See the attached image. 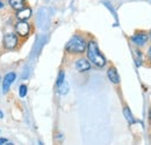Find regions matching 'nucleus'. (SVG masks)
<instances>
[{
	"mask_svg": "<svg viewBox=\"0 0 151 145\" xmlns=\"http://www.w3.org/2000/svg\"><path fill=\"white\" fill-rule=\"evenodd\" d=\"M107 77L108 79L113 83V84H120V75L117 73V70L114 67V66H111L107 71Z\"/></svg>",
	"mask_w": 151,
	"mask_h": 145,
	"instance_id": "nucleus-9",
	"label": "nucleus"
},
{
	"mask_svg": "<svg viewBox=\"0 0 151 145\" xmlns=\"http://www.w3.org/2000/svg\"><path fill=\"white\" fill-rule=\"evenodd\" d=\"M8 2H9V5H11V7H12L13 9H15V11H19V9L24 7V5H23L24 1H23V0H9Z\"/></svg>",
	"mask_w": 151,
	"mask_h": 145,
	"instance_id": "nucleus-10",
	"label": "nucleus"
},
{
	"mask_svg": "<svg viewBox=\"0 0 151 145\" xmlns=\"http://www.w3.org/2000/svg\"><path fill=\"white\" fill-rule=\"evenodd\" d=\"M149 118H150V122H151V109H150V111H149Z\"/></svg>",
	"mask_w": 151,
	"mask_h": 145,
	"instance_id": "nucleus-17",
	"label": "nucleus"
},
{
	"mask_svg": "<svg viewBox=\"0 0 151 145\" xmlns=\"http://www.w3.org/2000/svg\"><path fill=\"white\" fill-rule=\"evenodd\" d=\"M2 7H4V4H2V2L0 1V8H2Z\"/></svg>",
	"mask_w": 151,
	"mask_h": 145,
	"instance_id": "nucleus-19",
	"label": "nucleus"
},
{
	"mask_svg": "<svg viewBox=\"0 0 151 145\" xmlns=\"http://www.w3.org/2000/svg\"><path fill=\"white\" fill-rule=\"evenodd\" d=\"M8 141L6 139V138H0V145H2V144H5V143H7Z\"/></svg>",
	"mask_w": 151,
	"mask_h": 145,
	"instance_id": "nucleus-16",
	"label": "nucleus"
},
{
	"mask_svg": "<svg viewBox=\"0 0 151 145\" xmlns=\"http://www.w3.org/2000/svg\"><path fill=\"white\" fill-rule=\"evenodd\" d=\"M147 58H148V62L151 63V45L149 47V49H148V52H147Z\"/></svg>",
	"mask_w": 151,
	"mask_h": 145,
	"instance_id": "nucleus-15",
	"label": "nucleus"
},
{
	"mask_svg": "<svg viewBox=\"0 0 151 145\" xmlns=\"http://www.w3.org/2000/svg\"><path fill=\"white\" fill-rule=\"evenodd\" d=\"M2 116H4V115H2V111L0 110V118H2Z\"/></svg>",
	"mask_w": 151,
	"mask_h": 145,
	"instance_id": "nucleus-18",
	"label": "nucleus"
},
{
	"mask_svg": "<svg viewBox=\"0 0 151 145\" xmlns=\"http://www.w3.org/2000/svg\"><path fill=\"white\" fill-rule=\"evenodd\" d=\"M19 94L20 98H24L27 95V86L26 85H21L19 87Z\"/></svg>",
	"mask_w": 151,
	"mask_h": 145,
	"instance_id": "nucleus-13",
	"label": "nucleus"
},
{
	"mask_svg": "<svg viewBox=\"0 0 151 145\" xmlns=\"http://www.w3.org/2000/svg\"><path fill=\"white\" fill-rule=\"evenodd\" d=\"M130 39H132V42L135 45H137V47H144L148 43V41H149V36H148V34L141 32V33H136L135 35H132Z\"/></svg>",
	"mask_w": 151,
	"mask_h": 145,
	"instance_id": "nucleus-5",
	"label": "nucleus"
},
{
	"mask_svg": "<svg viewBox=\"0 0 151 145\" xmlns=\"http://www.w3.org/2000/svg\"><path fill=\"white\" fill-rule=\"evenodd\" d=\"M86 54H87V58L88 60L95 65L98 67H104L106 65V58L105 56L101 54L99 47H98V43L95 41H90L87 43V47H86Z\"/></svg>",
	"mask_w": 151,
	"mask_h": 145,
	"instance_id": "nucleus-1",
	"label": "nucleus"
},
{
	"mask_svg": "<svg viewBox=\"0 0 151 145\" xmlns=\"http://www.w3.org/2000/svg\"><path fill=\"white\" fill-rule=\"evenodd\" d=\"M123 114H124L126 120H127L130 124H134V123H135V118H134L132 111H130V109L128 108V107H124V108H123Z\"/></svg>",
	"mask_w": 151,
	"mask_h": 145,
	"instance_id": "nucleus-11",
	"label": "nucleus"
},
{
	"mask_svg": "<svg viewBox=\"0 0 151 145\" xmlns=\"http://www.w3.org/2000/svg\"><path fill=\"white\" fill-rule=\"evenodd\" d=\"M32 13H33L32 8H29V7H23V8H21V9L18 11V13H17V18L19 19V20L27 21L28 19L32 17Z\"/></svg>",
	"mask_w": 151,
	"mask_h": 145,
	"instance_id": "nucleus-8",
	"label": "nucleus"
},
{
	"mask_svg": "<svg viewBox=\"0 0 151 145\" xmlns=\"http://www.w3.org/2000/svg\"><path fill=\"white\" fill-rule=\"evenodd\" d=\"M15 78H17V74L14 72H9L5 75L4 81H2V91H4V93H7L9 91V87L15 81Z\"/></svg>",
	"mask_w": 151,
	"mask_h": 145,
	"instance_id": "nucleus-6",
	"label": "nucleus"
},
{
	"mask_svg": "<svg viewBox=\"0 0 151 145\" xmlns=\"http://www.w3.org/2000/svg\"><path fill=\"white\" fill-rule=\"evenodd\" d=\"M64 80H65V73L63 72V71H60L59 74H58V79H57V87H58Z\"/></svg>",
	"mask_w": 151,
	"mask_h": 145,
	"instance_id": "nucleus-14",
	"label": "nucleus"
},
{
	"mask_svg": "<svg viewBox=\"0 0 151 145\" xmlns=\"http://www.w3.org/2000/svg\"><path fill=\"white\" fill-rule=\"evenodd\" d=\"M76 69L79 72H86L91 69V63L86 58H79L76 62Z\"/></svg>",
	"mask_w": 151,
	"mask_h": 145,
	"instance_id": "nucleus-7",
	"label": "nucleus"
},
{
	"mask_svg": "<svg viewBox=\"0 0 151 145\" xmlns=\"http://www.w3.org/2000/svg\"><path fill=\"white\" fill-rule=\"evenodd\" d=\"M58 92H59L60 94H66V93L69 92V85H68V83H66L65 80L58 86Z\"/></svg>",
	"mask_w": 151,
	"mask_h": 145,
	"instance_id": "nucleus-12",
	"label": "nucleus"
},
{
	"mask_svg": "<svg viewBox=\"0 0 151 145\" xmlns=\"http://www.w3.org/2000/svg\"><path fill=\"white\" fill-rule=\"evenodd\" d=\"M148 36H149V39L151 41V30H150V33H149V35H148Z\"/></svg>",
	"mask_w": 151,
	"mask_h": 145,
	"instance_id": "nucleus-20",
	"label": "nucleus"
},
{
	"mask_svg": "<svg viewBox=\"0 0 151 145\" xmlns=\"http://www.w3.org/2000/svg\"><path fill=\"white\" fill-rule=\"evenodd\" d=\"M15 33L21 37H27L30 33V26L27 21L20 20L15 24Z\"/></svg>",
	"mask_w": 151,
	"mask_h": 145,
	"instance_id": "nucleus-4",
	"label": "nucleus"
},
{
	"mask_svg": "<svg viewBox=\"0 0 151 145\" xmlns=\"http://www.w3.org/2000/svg\"><path fill=\"white\" fill-rule=\"evenodd\" d=\"M20 41H19V35L15 33H7L4 35L2 38V44L5 47V49L7 50H13L15 48H18Z\"/></svg>",
	"mask_w": 151,
	"mask_h": 145,
	"instance_id": "nucleus-3",
	"label": "nucleus"
},
{
	"mask_svg": "<svg viewBox=\"0 0 151 145\" xmlns=\"http://www.w3.org/2000/svg\"><path fill=\"white\" fill-rule=\"evenodd\" d=\"M86 47H87V43H86L85 38L79 36V35H75L66 43L65 50H66V52L71 55H80L86 51Z\"/></svg>",
	"mask_w": 151,
	"mask_h": 145,
	"instance_id": "nucleus-2",
	"label": "nucleus"
}]
</instances>
